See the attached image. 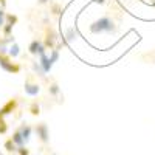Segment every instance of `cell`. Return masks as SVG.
<instances>
[{
    "label": "cell",
    "instance_id": "obj_4",
    "mask_svg": "<svg viewBox=\"0 0 155 155\" xmlns=\"http://www.w3.org/2000/svg\"><path fill=\"white\" fill-rule=\"evenodd\" d=\"M44 45L47 50H53L58 45V33L54 31L53 25L45 23V36H44Z\"/></svg>",
    "mask_w": 155,
    "mask_h": 155
},
{
    "label": "cell",
    "instance_id": "obj_12",
    "mask_svg": "<svg viewBox=\"0 0 155 155\" xmlns=\"http://www.w3.org/2000/svg\"><path fill=\"white\" fill-rule=\"evenodd\" d=\"M41 101H37V99H34V101H31L30 102V106H28V112L33 115V116H39L41 115Z\"/></svg>",
    "mask_w": 155,
    "mask_h": 155
},
{
    "label": "cell",
    "instance_id": "obj_7",
    "mask_svg": "<svg viewBox=\"0 0 155 155\" xmlns=\"http://www.w3.org/2000/svg\"><path fill=\"white\" fill-rule=\"evenodd\" d=\"M47 48L44 45V41L42 39H39V37H34L33 41L30 42L28 45V53L31 56H42V54H47Z\"/></svg>",
    "mask_w": 155,
    "mask_h": 155
},
{
    "label": "cell",
    "instance_id": "obj_3",
    "mask_svg": "<svg viewBox=\"0 0 155 155\" xmlns=\"http://www.w3.org/2000/svg\"><path fill=\"white\" fill-rule=\"evenodd\" d=\"M23 90H25V95H28V96H37L41 93V84L37 82V78L33 73L27 74V78H25Z\"/></svg>",
    "mask_w": 155,
    "mask_h": 155
},
{
    "label": "cell",
    "instance_id": "obj_14",
    "mask_svg": "<svg viewBox=\"0 0 155 155\" xmlns=\"http://www.w3.org/2000/svg\"><path fill=\"white\" fill-rule=\"evenodd\" d=\"M3 149L8 152V153H12V155H14V153H17V146L14 144V141H12L11 140V137L5 141V144H3Z\"/></svg>",
    "mask_w": 155,
    "mask_h": 155
},
{
    "label": "cell",
    "instance_id": "obj_32",
    "mask_svg": "<svg viewBox=\"0 0 155 155\" xmlns=\"http://www.w3.org/2000/svg\"><path fill=\"white\" fill-rule=\"evenodd\" d=\"M0 8H2V6H0Z\"/></svg>",
    "mask_w": 155,
    "mask_h": 155
},
{
    "label": "cell",
    "instance_id": "obj_33",
    "mask_svg": "<svg viewBox=\"0 0 155 155\" xmlns=\"http://www.w3.org/2000/svg\"><path fill=\"white\" fill-rule=\"evenodd\" d=\"M2 155H3V153H2Z\"/></svg>",
    "mask_w": 155,
    "mask_h": 155
},
{
    "label": "cell",
    "instance_id": "obj_29",
    "mask_svg": "<svg viewBox=\"0 0 155 155\" xmlns=\"http://www.w3.org/2000/svg\"><path fill=\"white\" fill-rule=\"evenodd\" d=\"M153 5H155V0H153Z\"/></svg>",
    "mask_w": 155,
    "mask_h": 155
},
{
    "label": "cell",
    "instance_id": "obj_17",
    "mask_svg": "<svg viewBox=\"0 0 155 155\" xmlns=\"http://www.w3.org/2000/svg\"><path fill=\"white\" fill-rule=\"evenodd\" d=\"M19 22V16L17 14H12V12H6V17H5V23H9L12 27H16Z\"/></svg>",
    "mask_w": 155,
    "mask_h": 155
},
{
    "label": "cell",
    "instance_id": "obj_24",
    "mask_svg": "<svg viewBox=\"0 0 155 155\" xmlns=\"http://www.w3.org/2000/svg\"><path fill=\"white\" fill-rule=\"evenodd\" d=\"M48 2H50V0H37V5H39V6H44V5H47Z\"/></svg>",
    "mask_w": 155,
    "mask_h": 155
},
{
    "label": "cell",
    "instance_id": "obj_16",
    "mask_svg": "<svg viewBox=\"0 0 155 155\" xmlns=\"http://www.w3.org/2000/svg\"><path fill=\"white\" fill-rule=\"evenodd\" d=\"M20 54V47H19V44H11L9 45V50H8V56L9 58H12V59H16L17 56Z\"/></svg>",
    "mask_w": 155,
    "mask_h": 155
},
{
    "label": "cell",
    "instance_id": "obj_28",
    "mask_svg": "<svg viewBox=\"0 0 155 155\" xmlns=\"http://www.w3.org/2000/svg\"><path fill=\"white\" fill-rule=\"evenodd\" d=\"M50 155H58V153H50Z\"/></svg>",
    "mask_w": 155,
    "mask_h": 155
},
{
    "label": "cell",
    "instance_id": "obj_1",
    "mask_svg": "<svg viewBox=\"0 0 155 155\" xmlns=\"http://www.w3.org/2000/svg\"><path fill=\"white\" fill-rule=\"evenodd\" d=\"M121 22V11L120 9H109L104 16L98 17L90 23V33L92 34H116L120 31Z\"/></svg>",
    "mask_w": 155,
    "mask_h": 155
},
{
    "label": "cell",
    "instance_id": "obj_27",
    "mask_svg": "<svg viewBox=\"0 0 155 155\" xmlns=\"http://www.w3.org/2000/svg\"><path fill=\"white\" fill-rule=\"evenodd\" d=\"M95 3H98V5H104L106 3V0H93Z\"/></svg>",
    "mask_w": 155,
    "mask_h": 155
},
{
    "label": "cell",
    "instance_id": "obj_2",
    "mask_svg": "<svg viewBox=\"0 0 155 155\" xmlns=\"http://www.w3.org/2000/svg\"><path fill=\"white\" fill-rule=\"evenodd\" d=\"M0 67L11 74H19L22 71V64L14 62V59L9 58L8 54H0Z\"/></svg>",
    "mask_w": 155,
    "mask_h": 155
},
{
    "label": "cell",
    "instance_id": "obj_15",
    "mask_svg": "<svg viewBox=\"0 0 155 155\" xmlns=\"http://www.w3.org/2000/svg\"><path fill=\"white\" fill-rule=\"evenodd\" d=\"M76 37H78V31H76V28H74V27H70V28L65 31V34H64V39L67 41V44L73 42Z\"/></svg>",
    "mask_w": 155,
    "mask_h": 155
},
{
    "label": "cell",
    "instance_id": "obj_30",
    "mask_svg": "<svg viewBox=\"0 0 155 155\" xmlns=\"http://www.w3.org/2000/svg\"><path fill=\"white\" fill-rule=\"evenodd\" d=\"M36 155H41V153H36Z\"/></svg>",
    "mask_w": 155,
    "mask_h": 155
},
{
    "label": "cell",
    "instance_id": "obj_5",
    "mask_svg": "<svg viewBox=\"0 0 155 155\" xmlns=\"http://www.w3.org/2000/svg\"><path fill=\"white\" fill-rule=\"evenodd\" d=\"M33 132L37 135V140L44 146H47L50 143V130H48L47 123H37L36 126H33Z\"/></svg>",
    "mask_w": 155,
    "mask_h": 155
},
{
    "label": "cell",
    "instance_id": "obj_13",
    "mask_svg": "<svg viewBox=\"0 0 155 155\" xmlns=\"http://www.w3.org/2000/svg\"><path fill=\"white\" fill-rule=\"evenodd\" d=\"M11 140L14 141V144H16L17 147H20V146H25V144H27V143H25V140H23V137H22V134L19 132V129H16V130L12 132Z\"/></svg>",
    "mask_w": 155,
    "mask_h": 155
},
{
    "label": "cell",
    "instance_id": "obj_25",
    "mask_svg": "<svg viewBox=\"0 0 155 155\" xmlns=\"http://www.w3.org/2000/svg\"><path fill=\"white\" fill-rule=\"evenodd\" d=\"M146 56H147V58H149V59H152V62H153V64H155V53H147V54H146Z\"/></svg>",
    "mask_w": 155,
    "mask_h": 155
},
{
    "label": "cell",
    "instance_id": "obj_31",
    "mask_svg": "<svg viewBox=\"0 0 155 155\" xmlns=\"http://www.w3.org/2000/svg\"><path fill=\"white\" fill-rule=\"evenodd\" d=\"M0 155H2V152H0Z\"/></svg>",
    "mask_w": 155,
    "mask_h": 155
},
{
    "label": "cell",
    "instance_id": "obj_19",
    "mask_svg": "<svg viewBox=\"0 0 155 155\" xmlns=\"http://www.w3.org/2000/svg\"><path fill=\"white\" fill-rule=\"evenodd\" d=\"M8 132V123L5 121V116L0 115V135H5Z\"/></svg>",
    "mask_w": 155,
    "mask_h": 155
},
{
    "label": "cell",
    "instance_id": "obj_9",
    "mask_svg": "<svg viewBox=\"0 0 155 155\" xmlns=\"http://www.w3.org/2000/svg\"><path fill=\"white\" fill-rule=\"evenodd\" d=\"M30 65H31V68H33V74H34L36 78H41L42 81H47V73L44 71V68H42L41 64H39V61L31 59V61H30Z\"/></svg>",
    "mask_w": 155,
    "mask_h": 155
},
{
    "label": "cell",
    "instance_id": "obj_22",
    "mask_svg": "<svg viewBox=\"0 0 155 155\" xmlns=\"http://www.w3.org/2000/svg\"><path fill=\"white\" fill-rule=\"evenodd\" d=\"M17 155H31V152L27 146H20L17 147Z\"/></svg>",
    "mask_w": 155,
    "mask_h": 155
},
{
    "label": "cell",
    "instance_id": "obj_21",
    "mask_svg": "<svg viewBox=\"0 0 155 155\" xmlns=\"http://www.w3.org/2000/svg\"><path fill=\"white\" fill-rule=\"evenodd\" d=\"M12 25H9V23H5L3 27H2V30H0V33H2L3 36H11L12 34Z\"/></svg>",
    "mask_w": 155,
    "mask_h": 155
},
{
    "label": "cell",
    "instance_id": "obj_20",
    "mask_svg": "<svg viewBox=\"0 0 155 155\" xmlns=\"http://www.w3.org/2000/svg\"><path fill=\"white\" fill-rule=\"evenodd\" d=\"M59 51H61V50H58V48L50 50V54H48V56H50V61L53 62V64L58 62V59H59Z\"/></svg>",
    "mask_w": 155,
    "mask_h": 155
},
{
    "label": "cell",
    "instance_id": "obj_6",
    "mask_svg": "<svg viewBox=\"0 0 155 155\" xmlns=\"http://www.w3.org/2000/svg\"><path fill=\"white\" fill-rule=\"evenodd\" d=\"M47 84H48V87H47V92H48V95L53 98V99H56V102L58 104H62L64 102V96L61 95V88H59V84H58V81L56 79H51L48 81V78H47V81H45Z\"/></svg>",
    "mask_w": 155,
    "mask_h": 155
},
{
    "label": "cell",
    "instance_id": "obj_26",
    "mask_svg": "<svg viewBox=\"0 0 155 155\" xmlns=\"http://www.w3.org/2000/svg\"><path fill=\"white\" fill-rule=\"evenodd\" d=\"M0 6L5 9V8H6V0H0Z\"/></svg>",
    "mask_w": 155,
    "mask_h": 155
},
{
    "label": "cell",
    "instance_id": "obj_10",
    "mask_svg": "<svg viewBox=\"0 0 155 155\" xmlns=\"http://www.w3.org/2000/svg\"><path fill=\"white\" fill-rule=\"evenodd\" d=\"M17 129H19V132L22 134V137H23V140H25V143H28L30 138H31V135H33V126H31L30 123H27V121H23Z\"/></svg>",
    "mask_w": 155,
    "mask_h": 155
},
{
    "label": "cell",
    "instance_id": "obj_8",
    "mask_svg": "<svg viewBox=\"0 0 155 155\" xmlns=\"http://www.w3.org/2000/svg\"><path fill=\"white\" fill-rule=\"evenodd\" d=\"M19 98L14 96V98H9L5 104L0 107V115L2 116H6V115H11V113H14L17 109H19Z\"/></svg>",
    "mask_w": 155,
    "mask_h": 155
},
{
    "label": "cell",
    "instance_id": "obj_23",
    "mask_svg": "<svg viewBox=\"0 0 155 155\" xmlns=\"http://www.w3.org/2000/svg\"><path fill=\"white\" fill-rule=\"evenodd\" d=\"M5 17H6V11L3 8H0V30H2V27L5 25Z\"/></svg>",
    "mask_w": 155,
    "mask_h": 155
},
{
    "label": "cell",
    "instance_id": "obj_18",
    "mask_svg": "<svg viewBox=\"0 0 155 155\" xmlns=\"http://www.w3.org/2000/svg\"><path fill=\"white\" fill-rule=\"evenodd\" d=\"M50 12L53 16H59L61 12H62V6L58 2H50Z\"/></svg>",
    "mask_w": 155,
    "mask_h": 155
},
{
    "label": "cell",
    "instance_id": "obj_11",
    "mask_svg": "<svg viewBox=\"0 0 155 155\" xmlns=\"http://www.w3.org/2000/svg\"><path fill=\"white\" fill-rule=\"evenodd\" d=\"M39 64L42 65L44 71L45 73H50L51 68H53V62L50 61V56L48 54H42V56H39Z\"/></svg>",
    "mask_w": 155,
    "mask_h": 155
}]
</instances>
